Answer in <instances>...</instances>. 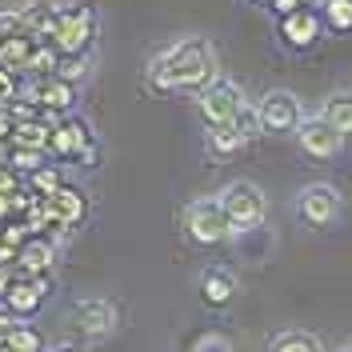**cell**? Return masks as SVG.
Here are the masks:
<instances>
[{
  "label": "cell",
  "instance_id": "ba28073f",
  "mask_svg": "<svg viewBox=\"0 0 352 352\" xmlns=\"http://www.w3.org/2000/svg\"><path fill=\"white\" fill-rule=\"evenodd\" d=\"M24 96L36 104V109L48 116V120H56V116H68V112H76V100H80V85H72L65 80L60 72H48V76H36L32 85L24 88Z\"/></svg>",
  "mask_w": 352,
  "mask_h": 352
},
{
  "label": "cell",
  "instance_id": "7402d4cb",
  "mask_svg": "<svg viewBox=\"0 0 352 352\" xmlns=\"http://www.w3.org/2000/svg\"><path fill=\"white\" fill-rule=\"evenodd\" d=\"M60 184H65V176L56 173V168H48V164H41V168L28 173V184H24V188H28L32 197H52Z\"/></svg>",
  "mask_w": 352,
  "mask_h": 352
},
{
  "label": "cell",
  "instance_id": "3957f363",
  "mask_svg": "<svg viewBox=\"0 0 352 352\" xmlns=\"http://www.w3.org/2000/svg\"><path fill=\"white\" fill-rule=\"evenodd\" d=\"M96 28H100V16H96L92 4H60V12H56V28H52L48 44H52L60 56H80V52L92 48Z\"/></svg>",
  "mask_w": 352,
  "mask_h": 352
},
{
  "label": "cell",
  "instance_id": "f1b7e54d",
  "mask_svg": "<svg viewBox=\"0 0 352 352\" xmlns=\"http://www.w3.org/2000/svg\"><path fill=\"white\" fill-rule=\"evenodd\" d=\"M56 352H80V349H76V344H72V349H68V344H65V349H56Z\"/></svg>",
  "mask_w": 352,
  "mask_h": 352
},
{
  "label": "cell",
  "instance_id": "ac0fdd59",
  "mask_svg": "<svg viewBox=\"0 0 352 352\" xmlns=\"http://www.w3.org/2000/svg\"><path fill=\"white\" fill-rule=\"evenodd\" d=\"M320 116L329 120L332 129H340L344 136H352V88H336V92H329V100L320 104Z\"/></svg>",
  "mask_w": 352,
  "mask_h": 352
},
{
  "label": "cell",
  "instance_id": "277c9868",
  "mask_svg": "<svg viewBox=\"0 0 352 352\" xmlns=\"http://www.w3.org/2000/svg\"><path fill=\"white\" fill-rule=\"evenodd\" d=\"M65 324L76 340H104L120 324V308L109 296H80L65 312Z\"/></svg>",
  "mask_w": 352,
  "mask_h": 352
},
{
  "label": "cell",
  "instance_id": "5bb4252c",
  "mask_svg": "<svg viewBox=\"0 0 352 352\" xmlns=\"http://www.w3.org/2000/svg\"><path fill=\"white\" fill-rule=\"evenodd\" d=\"M56 12H60L56 0H28V4H21V8H16L21 32H28L32 41H48L52 28H56Z\"/></svg>",
  "mask_w": 352,
  "mask_h": 352
},
{
  "label": "cell",
  "instance_id": "9c48e42d",
  "mask_svg": "<svg viewBox=\"0 0 352 352\" xmlns=\"http://www.w3.org/2000/svg\"><path fill=\"white\" fill-rule=\"evenodd\" d=\"M340 212H344V197H340L332 184H324V180L305 184V188L296 192V217L305 220V224H312V228H329V224H336Z\"/></svg>",
  "mask_w": 352,
  "mask_h": 352
},
{
  "label": "cell",
  "instance_id": "8fae6325",
  "mask_svg": "<svg viewBox=\"0 0 352 352\" xmlns=\"http://www.w3.org/2000/svg\"><path fill=\"white\" fill-rule=\"evenodd\" d=\"M276 36H280V44H285L288 52H308L312 44L324 36V16H320V8L300 4V8L285 12L280 24H276Z\"/></svg>",
  "mask_w": 352,
  "mask_h": 352
},
{
  "label": "cell",
  "instance_id": "4316f807",
  "mask_svg": "<svg viewBox=\"0 0 352 352\" xmlns=\"http://www.w3.org/2000/svg\"><path fill=\"white\" fill-rule=\"evenodd\" d=\"M16 324H21V316H16L12 308H8L4 300H0V336H4L8 329H16Z\"/></svg>",
  "mask_w": 352,
  "mask_h": 352
},
{
  "label": "cell",
  "instance_id": "44dd1931",
  "mask_svg": "<svg viewBox=\"0 0 352 352\" xmlns=\"http://www.w3.org/2000/svg\"><path fill=\"white\" fill-rule=\"evenodd\" d=\"M268 352H324V349H320V340H316L312 332H296L292 329V332H280Z\"/></svg>",
  "mask_w": 352,
  "mask_h": 352
},
{
  "label": "cell",
  "instance_id": "6da1fadb",
  "mask_svg": "<svg viewBox=\"0 0 352 352\" xmlns=\"http://www.w3.org/2000/svg\"><path fill=\"white\" fill-rule=\"evenodd\" d=\"M220 76V56L204 36H180L164 44L144 68V85L156 96H197Z\"/></svg>",
  "mask_w": 352,
  "mask_h": 352
},
{
  "label": "cell",
  "instance_id": "83f0119b",
  "mask_svg": "<svg viewBox=\"0 0 352 352\" xmlns=\"http://www.w3.org/2000/svg\"><path fill=\"white\" fill-rule=\"evenodd\" d=\"M300 4H312V0H268V8H276L280 16H285V12H292V8H300Z\"/></svg>",
  "mask_w": 352,
  "mask_h": 352
},
{
  "label": "cell",
  "instance_id": "f546056e",
  "mask_svg": "<svg viewBox=\"0 0 352 352\" xmlns=\"http://www.w3.org/2000/svg\"><path fill=\"white\" fill-rule=\"evenodd\" d=\"M0 36H4V32H0Z\"/></svg>",
  "mask_w": 352,
  "mask_h": 352
},
{
  "label": "cell",
  "instance_id": "9a60e30c",
  "mask_svg": "<svg viewBox=\"0 0 352 352\" xmlns=\"http://www.w3.org/2000/svg\"><path fill=\"white\" fill-rule=\"evenodd\" d=\"M232 296H236V276H232L228 268L212 264V268H204V272H200V300H204L208 308L232 305Z\"/></svg>",
  "mask_w": 352,
  "mask_h": 352
},
{
  "label": "cell",
  "instance_id": "52a82bcc",
  "mask_svg": "<svg viewBox=\"0 0 352 352\" xmlns=\"http://www.w3.org/2000/svg\"><path fill=\"white\" fill-rule=\"evenodd\" d=\"M244 104H248L244 88L236 85V80H228V76H217L204 92H197V112H200V120H204V129L232 124L244 112Z\"/></svg>",
  "mask_w": 352,
  "mask_h": 352
},
{
  "label": "cell",
  "instance_id": "cb8c5ba5",
  "mask_svg": "<svg viewBox=\"0 0 352 352\" xmlns=\"http://www.w3.org/2000/svg\"><path fill=\"white\" fill-rule=\"evenodd\" d=\"M65 80H72V85H80L88 76V52H80V56H60V68H56Z\"/></svg>",
  "mask_w": 352,
  "mask_h": 352
},
{
  "label": "cell",
  "instance_id": "7a4b0ae2",
  "mask_svg": "<svg viewBox=\"0 0 352 352\" xmlns=\"http://www.w3.org/2000/svg\"><path fill=\"white\" fill-rule=\"evenodd\" d=\"M180 228H184V236L197 244V248H220L228 236H236L232 232V220L224 217V208H220L217 197L188 200L184 212H180Z\"/></svg>",
  "mask_w": 352,
  "mask_h": 352
},
{
  "label": "cell",
  "instance_id": "30bf717a",
  "mask_svg": "<svg viewBox=\"0 0 352 352\" xmlns=\"http://www.w3.org/2000/svg\"><path fill=\"white\" fill-rule=\"evenodd\" d=\"M296 144H300V153L312 156V160H336L340 148H344V132L332 129L320 112H312V116L305 112L300 124H296Z\"/></svg>",
  "mask_w": 352,
  "mask_h": 352
},
{
  "label": "cell",
  "instance_id": "e0dca14e",
  "mask_svg": "<svg viewBox=\"0 0 352 352\" xmlns=\"http://www.w3.org/2000/svg\"><path fill=\"white\" fill-rule=\"evenodd\" d=\"M52 264H56V248H52V241L41 236V232H32V236L16 248V268H21V272H48Z\"/></svg>",
  "mask_w": 352,
  "mask_h": 352
},
{
  "label": "cell",
  "instance_id": "2e32d148",
  "mask_svg": "<svg viewBox=\"0 0 352 352\" xmlns=\"http://www.w3.org/2000/svg\"><path fill=\"white\" fill-rule=\"evenodd\" d=\"M252 140H248V132L232 120V124H217V129H204V148H208V156H217V160H224V156H236L241 148H248Z\"/></svg>",
  "mask_w": 352,
  "mask_h": 352
},
{
  "label": "cell",
  "instance_id": "603a6c76",
  "mask_svg": "<svg viewBox=\"0 0 352 352\" xmlns=\"http://www.w3.org/2000/svg\"><path fill=\"white\" fill-rule=\"evenodd\" d=\"M8 164H12L16 173H32V168H41V164H44V148H28V144H12V156H8Z\"/></svg>",
  "mask_w": 352,
  "mask_h": 352
},
{
  "label": "cell",
  "instance_id": "7c38bea8",
  "mask_svg": "<svg viewBox=\"0 0 352 352\" xmlns=\"http://www.w3.org/2000/svg\"><path fill=\"white\" fill-rule=\"evenodd\" d=\"M256 116H261L264 132H296L300 116H305V104L288 88H268L261 100H256Z\"/></svg>",
  "mask_w": 352,
  "mask_h": 352
},
{
  "label": "cell",
  "instance_id": "ffe728a7",
  "mask_svg": "<svg viewBox=\"0 0 352 352\" xmlns=\"http://www.w3.org/2000/svg\"><path fill=\"white\" fill-rule=\"evenodd\" d=\"M320 16H324V28H332V32H352V0H324Z\"/></svg>",
  "mask_w": 352,
  "mask_h": 352
},
{
  "label": "cell",
  "instance_id": "484cf974",
  "mask_svg": "<svg viewBox=\"0 0 352 352\" xmlns=\"http://www.w3.org/2000/svg\"><path fill=\"white\" fill-rule=\"evenodd\" d=\"M24 88L16 85V72H8V68H0V104H8V100H16Z\"/></svg>",
  "mask_w": 352,
  "mask_h": 352
},
{
  "label": "cell",
  "instance_id": "8992f818",
  "mask_svg": "<svg viewBox=\"0 0 352 352\" xmlns=\"http://www.w3.org/2000/svg\"><path fill=\"white\" fill-rule=\"evenodd\" d=\"M217 200H220V208H224V217L232 220V232H252L268 217V197L261 192V184H252V180L224 184L217 192Z\"/></svg>",
  "mask_w": 352,
  "mask_h": 352
},
{
  "label": "cell",
  "instance_id": "d6986e66",
  "mask_svg": "<svg viewBox=\"0 0 352 352\" xmlns=\"http://www.w3.org/2000/svg\"><path fill=\"white\" fill-rule=\"evenodd\" d=\"M41 332L28 329V324H16V329H8L0 336V352H41Z\"/></svg>",
  "mask_w": 352,
  "mask_h": 352
},
{
  "label": "cell",
  "instance_id": "4fadbf2b",
  "mask_svg": "<svg viewBox=\"0 0 352 352\" xmlns=\"http://www.w3.org/2000/svg\"><path fill=\"white\" fill-rule=\"evenodd\" d=\"M48 288L52 285H48L44 272H21V268H16V276L4 288V305L12 308L16 316H32V312L48 300Z\"/></svg>",
  "mask_w": 352,
  "mask_h": 352
},
{
  "label": "cell",
  "instance_id": "5b68a950",
  "mask_svg": "<svg viewBox=\"0 0 352 352\" xmlns=\"http://www.w3.org/2000/svg\"><path fill=\"white\" fill-rule=\"evenodd\" d=\"M48 153H56L60 160H80L85 168L96 164V132L88 124L85 116H76V112H68V116H56L52 120V136H48Z\"/></svg>",
  "mask_w": 352,
  "mask_h": 352
},
{
  "label": "cell",
  "instance_id": "d4e9b609",
  "mask_svg": "<svg viewBox=\"0 0 352 352\" xmlns=\"http://www.w3.org/2000/svg\"><path fill=\"white\" fill-rule=\"evenodd\" d=\"M192 352H232V344H228L220 332H204L197 344H192Z\"/></svg>",
  "mask_w": 352,
  "mask_h": 352
}]
</instances>
